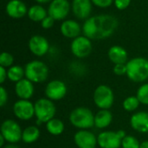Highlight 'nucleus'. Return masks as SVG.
<instances>
[{
    "instance_id": "obj_18",
    "label": "nucleus",
    "mask_w": 148,
    "mask_h": 148,
    "mask_svg": "<svg viewBox=\"0 0 148 148\" xmlns=\"http://www.w3.org/2000/svg\"><path fill=\"white\" fill-rule=\"evenodd\" d=\"M61 34L67 37L75 39L81 36V32L82 31V27H81L80 23L75 20L69 19L62 22L60 27Z\"/></svg>"
},
{
    "instance_id": "obj_35",
    "label": "nucleus",
    "mask_w": 148,
    "mask_h": 148,
    "mask_svg": "<svg viewBox=\"0 0 148 148\" xmlns=\"http://www.w3.org/2000/svg\"><path fill=\"white\" fill-rule=\"evenodd\" d=\"M8 79V76H7V69L0 66V83L3 84L5 80Z\"/></svg>"
},
{
    "instance_id": "obj_7",
    "label": "nucleus",
    "mask_w": 148,
    "mask_h": 148,
    "mask_svg": "<svg viewBox=\"0 0 148 148\" xmlns=\"http://www.w3.org/2000/svg\"><path fill=\"white\" fill-rule=\"evenodd\" d=\"M1 134L9 144H16L22 140L23 130L20 125L11 119H7L1 125Z\"/></svg>"
},
{
    "instance_id": "obj_5",
    "label": "nucleus",
    "mask_w": 148,
    "mask_h": 148,
    "mask_svg": "<svg viewBox=\"0 0 148 148\" xmlns=\"http://www.w3.org/2000/svg\"><path fill=\"white\" fill-rule=\"evenodd\" d=\"M56 108L53 101L48 98H40L35 102V116L36 123H47L55 118Z\"/></svg>"
},
{
    "instance_id": "obj_2",
    "label": "nucleus",
    "mask_w": 148,
    "mask_h": 148,
    "mask_svg": "<svg viewBox=\"0 0 148 148\" xmlns=\"http://www.w3.org/2000/svg\"><path fill=\"white\" fill-rule=\"evenodd\" d=\"M127 76L134 82H144L148 80V60L134 57L127 63Z\"/></svg>"
},
{
    "instance_id": "obj_19",
    "label": "nucleus",
    "mask_w": 148,
    "mask_h": 148,
    "mask_svg": "<svg viewBox=\"0 0 148 148\" xmlns=\"http://www.w3.org/2000/svg\"><path fill=\"white\" fill-rule=\"evenodd\" d=\"M130 125L138 133H148V112L140 111L134 114L130 118Z\"/></svg>"
},
{
    "instance_id": "obj_22",
    "label": "nucleus",
    "mask_w": 148,
    "mask_h": 148,
    "mask_svg": "<svg viewBox=\"0 0 148 148\" xmlns=\"http://www.w3.org/2000/svg\"><path fill=\"white\" fill-rule=\"evenodd\" d=\"M27 15L31 21L41 23L49 14L48 10H46L43 6L41 4H35L29 8Z\"/></svg>"
},
{
    "instance_id": "obj_33",
    "label": "nucleus",
    "mask_w": 148,
    "mask_h": 148,
    "mask_svg": "<svg viewBox=\"0 0 148 148\" xmlns=\"http://www.w3.org/2000/svg\"><path fill=\"white\" fill-rule=\"evenodd\" d=\"M132 0H114V3L116 7V9L120 10H126L127 8H128V6L130 5Z\"/></svg>"
},
{
    "instance_id": "obj_23",
    "label": "nucleus",
    "mask_w": 148,
    "mask_h": 148,
    "mask_svg": "<svg viewBox=\"0 0 148 148\" xmlns=\"http://www.w3.org/2000/svg\"><path fill=\"white\" fill-rule=\"evenodd\" d=\"M40 137V130L36 126H29L23 130L22 141L25 144H32Z\"/></svg>"
},
{
    "instance_id": "obj_20",
    "label": "nucleus",
    "mask_w": 148,
    "mask_h": 148,
    "mask_svg": "<svg viewBox=\"0 0 148 148\" xmlns=\"http://www.w3.org/2000/svg\"><path fill=\"white\" fill-rule=\"evenodd\" d=\"M108 56L109 60L115 65V64H121L127 63L128 55L127 51L121 46L114 45L112 46L108 51Z\"/></svg>"
},
{
    "instance_id": "obj_40",
    "label": "nucleus",
    "mask_w": 148,
    "mask_h": 148,
    "mask_svg": "<svg viewBox=\"0 0 148 148\" xmlns=\"http://www.w3.org/2000/svg\"><path fill=\"white\" fill-rule=\"evenodd\" d=\"M36 2H37L38 3H50L52 0H35Z\"/></svg>"
},
{
    "instance_id": "obj_32",
    "label": "nucleus",
    "mask_w": 148,
    "mask_h": 148,
    "mask_svg": "<svg viewBox=\"0 0 148 148\" xmlns=\"http://www.w3.org/2000/svg\"><path fill=\"white\" fill-rule=\"evenodd\" d=\"M92 3L99 8H108L114 3V0H91Z\"/></svg>"
},
{
    "instance_id": "obj_4",
    "label": "nucleus",
    "mask_w": 148,
    "mask_h": 148,
    "mask_svg": "<svg viewBox=\"0 0 148 148\" xmlns=\"http://www.w3.org/2000/svg\"><path fill=\"white\" fill-rule=\"evenodd\" d=\"M25 78L33 83H41L49 77V67L46 63L39 60H34L28 62L24 67Z\"/></svg>"
},
{
    "instance_id": "obj_28",
    "label": "nucleus",
    "mask_w": 148,
    "mask_h": 148,
    "mask_svg": "<svg viewBox=\"0 0 148 148\" xmlns=\"http://www.w3.org/2000/svg\"><path fill=\"white\" fill-rule=\"evenodd\" d=\"M121 147L122 148H140V142L132 135H127L121 141Z\"/></svg>"
},
{
    "instance_id": "obj_37",
    "label": "nucleus",
    "mask_w": 148,
    "mask_h": 148,
    "mask_svg": "<svg viewBox=\"0 0 148 148\" xmlns=\"http://www.w3.org/2000/svg\"><path fill=\"white\" fill-rule=\"evenodd\" d=\"M6 140H5V139H4V137L0 134V147H4V142H5Z\"/></svg>"
},
{
    "instance_id": "obj_6",
    "label": "nucleus",
    "mask_w": 148,
    "mask_h": 148,
    "mask_svg": "<svg viewBox=\"0 0 148 148\" xmlns=\"http://www.w3.org/2000/svg\"><path fill=\"white\" fill-rule=\"evenodd\" d=\"M93 100L95 106L100 109H110L114 102L113 89L105 84L99 85L94 92Z\"/></svg>"
},
{
    "instance_id": "obj_9",
    "label": "nucleus",
    "mask_w": 148,
    "mask_h": 148,
    "mask_svg": "<svg viewBox=\"0 0 148 148\" xmlns=\"http://www.w3.org/2000/svg\"><path fill=\"white\" fill-rule=\"evenodd\" d=\"M68 92L67 85L64 82L61 80H52L50 81L44 90L46 98L53 101H57L65 97Z\"/></svg>"
},
{
    "instance_id": "obj_27",
    "label": "nucleus",
    "mask_w": 148,
    "mask_h": 148,
    "mask_svg": "<svg viewBox=\"0 0 148 148\" xmlns=\"http://www.w3.org/2000/svg\"><path fill=\"white\" fill-rule=\"evenodd\" d=\"M136 96L139 99L140 104L148 106V82L143 83L139 87L136 92Z\"/></svg>"
},
{
    "instance_id": "obj_11",
    "label": "nucleus",
    "mask_w": 148,
    "mask_h": 148,
    "mask_svg": "<svg viewBox=\"0 0 148 148\" xmlns=\"http://www.w3.org/2000/svg\"><path fill=\"white\" fill-rule=\"evenodd\" d=\"M70 9L69 0H52L48 8V14L56 21H61L67 17Z\"/></svg>"
},
{
    "instance_id": "obj_21",
    "label": "nucleus",
    "mask_w": 148,
    "mask_h": 148,
    "mask_svg": "<svg viewBox=\"0 0 148 148\" xmlns=\"http://www.w3.org/2000/svg\"><path fill=\"white\" fill-rule=\"evenodd\" d=\"M113 121V114L109 109H100L95 114V127L98 129L108 127Z\"/></svg>"
},
{
    "instance_id": "obj_24",
    "label": "nucleus",
    "mask_w": 148,
    "mask_h": 148,
    "mask_svg": "<svg viewBox=\"0 0 148 148\" xmlns=\"http://www.w3.org/2000/svg\"><path fill=\"white\" fill-rule=\"evenodd\" d=\"M65 129V125L60 119L53 118L46 123V130L49 134L54 136H59L62 134Z\"/></svg>"
},
{
    "instance_id": "obj_34",
    "label": "nucleus",
    "mask_w": 148,
    "mask_h": 148,
    "mask_svg": "<svg viewBox=\"0 0 148 148\" xmlns=\"http://www.w3.org/2000/svg\"><path fill=\"white\" fill-rule=\"evenodd\" d=\"M8 101V93L7 90L3 88H0V107L3 108L5 106V104Z\"/></svg>"
},
{
    "instance_id": "obj_14",
    "label": "nucleus",
    "mask_w": 148,
    "mask_h": 148,
    "mask_svg": "<svg viewBox=\"0 0 148 148\" xmlns=\"http://www.w3.org/2000/svg\"><path fill=\"white\" fill-rule=\"evenodd\" d=\"M98 146L101 148H120L122 140L114 131H103L97 136Z\"/></svg>"
},
{
    "instance_id": "obj_26",
    "label": "nucleus",
    "mask_w": 148,
    "mask_h": 148,
    "mask_svg": "<svg viewBox=\"0 0 148 148\" xmlns=\"http://www.w3.org/2000/svg\"><path fill=\"white\" fill-rule=\"evenodd\" d=\"M140 105V102L136 95L135 96H128L122 102L123 108L127 112L135 111L136 109H138Z\"/></svg>"
},
{
    "instance_id": "obj_30",
    "label": "nucleus",
    "mask_w": 148,
    "mask_h": 148,
    "mask_svg": "<svg viewBox=\"0 0 148 148\" xmlns=\"http://www.w3.org/2000/svg\"><path fill=\"white\" fill-rule=\"evenodd\" d=\"M114 73L116 75L122 76L127 75V64L126 63H121V64H115L113 69Z\"/></svg>"
},
{
    "instance_id": "obj_15",
    "label": "nucleus",
    "mask_w": 148,
    "mask_h": 148,
    "mask_svg": "<svg viewBox=\"0 0 148 148\" xmlns=\"http://www.w3.org/2000/svg\"><path fill=\"white\" fill-rule=\"evenodd\" d=\"M91 0H73L71 9L75 16L78 19L86 20L90 17L92 11Z\"/></svg>"
},
{
    "instance_id": "obj_39",
    "label": "nucleus",
    "mask_w": 148,
    "mask_h": 148,
    "mask_svg": "<svg viewBox=\"0 0 148 148\" xmlns=\"http://www.w3.org/2000/svg\"><path fill=\"white\" fill-rule=\"evenodd\" d=\"M2 148H19L16 144H9V145H6L4 146Z\"/></svg>"
},
{
    "instance_id": "obj_25",
    "label": "nucleus",
    "mask_w": 148,
    "mask_h": 148,
    "mask_svg": "<svg viewBox=\"0 0 148 148\" xmlns=\"http://www.w3.org/2000/svg\"><path fill=\"white\" fill-rule=\"evenodd\" d=\"M8 79L12 82H17L25 77L24 69L19 65H13L7 69Z\"/></svg>"
},
{
    "instance_id": "obj_38",
    "label": "nucleus",
    "mask_w": 148,
    "mask_h": 148,
    "mask_svg": "<svg viewBox=\"0 0 148 148\" xmlns=\"http://www.w3.org/2000/svg\"><path fill=\"white\" fill-rule=\"evenodd\" d=\"M140 148H148V140H145V141L141 142Z\"/></svg>"
},
{
    "instance_id": "obj_17",
    "label": "nucleus",
    "mask_w": 148,
    "mask_h": 148,
    "mask_svg": "<svg viewBox=\"0 0 148 148\" xmlns=\"http://www.w3.org/2000/svg\"><path fill=\"white\" fill-rule=\"evenodd\" d=\"M35 92V88L33 82L23 78L17 82L15 85V93L20 100H29Z\"/></svg>"
},
{
    "instance_id": "obj_3",
    "label": "nucleus",
    "mask_w": 148,
    "mask_h": 148,
    "mask_svg": "<svg viewBox=\"0 0 148 148\" xmlns=\"http://www.w3.org/2000/svg\"><path fill=\"white\" fill-rule=\"evenodd\" d=\"M71 125L79 130H88L95 127V114L86 107H78L69 114Z\"/></svg>"
},
{
    "instance_id": "obj_1",
    "label": "nucleus",
    "mask_w": 148,
    "mask_h": 148,
    "mask_svg": "<svg viewBox=\"0 0 148 148\" xmlns=\"http://www.w3.org/2000/svg\"><path fill=\"white\" fill-rule=\"evenodd\" d=\"M118 19L108 14L93 16L85 20L82 26L83 35L90 40H103L110 37L117 29Z\"/></svg>"
},
{
    "instance_id": "obj_8",
    "label": "nucleus",
    "mask_w": 148,
    "mask_h": 148,
    "mask_svg": "<svg viewBox=\"0 0 148 148\" xmlns=\"http://www.w3.org/2000/svg\"><path fill=\"white\" fill-rule=\"evenodd\" d=\"M70 49L75 57L80 59L86 58L92 52V42L84 35L80 36L73 39L70 45Z\"/></svg>"
},
{
    "instance_id": "obj_16",
    "label": "nucleus",
    "mask_w": 148,
    "mask_h": 148,
    "mask_svg": "<svg viewBox=\"0 0 148 148\" xmlns=\"http://www.w3.org/2000/svg\"><path fill=\"white\" fill-rule=\"evenodd\" d=\"M28 10L26 4L21 0H10L5 7L6 14L14 19L23 17L28 13Z\"/></svg>"
},
{
    "instance_id": "obj_29",
    "label": "nucleus",
    "mask_w": 148,
    "mask_h": 148,
    "mask_svg": "<svg viewBox=\"0 0 148 148\" xmlns=\"http://www.w3.org/2000/svg\"><path fill=\"white\" fill-rule=\"evenodd\" d=\"M14 63V56L9 52H2L0 55V66L9 69L13 66Z\"/></svg>"
},
{
    "instance_id": "obj_36",
    "label": "nucleus",
    "mask_w": 148,
    "mask_h": 148,
    "mask_svg": "<svg viewBox=\"0 0 148 148\" xmlns=\"http://www.w3.org/2000/svg\"><path fill=\"white\" fill-rule=\"evenodd\" d=\"M116 132H117L118 135L120 136V138H121V140H123V139L127 136V134H126V132H125L124 130H118V131H116Z\"/></svg>"
},
{
    "instance_id": "obj_31",
    "label": "nucleus",
    "mask_w": 148,
    "mask_h": 148,
    "mask_svg": "<svg viewBox=\"0 0 148 148\" xmlns=\"http://www.w3.org/2000/svg\"><path fill=\"white\" fill-rule=\"evenodd\" d=\"M55 22H56V20H55L52 16H50L49 15H48V16L41 22V25H42V27L43 29H51V28L54 26Z\"/></svg>"
},
{
    "instance_id": "obj_12",
    "label": "nucleus",
    "mask_w": 148,
    "mask_h": 148,
    "mask_svg": "<svg viewBox=\"0 0 148 148\" xmlns=\"http://www.w3.org/2000/svg\"><path fill=\"white\" fill-rule=\"evenodd\" d=\"M28 46L29 51L38 57L45 56L49 50V43L48 40L40 35H35L31 36L29 40Z\"/></svg>"
},
{
    "instance_id": "obj_13",
    "label": "nucleus",
    "mask_w": 148,
    "mask_h": 148,
    "mask_svg": "<svg viewBox=\"0 0 148 148\" xmlns=\"http://www.w3.org/2000/svg\"><path fill=\"white\" fill-rule=\"evenodd\" d=\"M74 142L78 148H96L97 137L89 130H79L74 135Z\"/></svg>"
},
{
    "instance_id": "obj_10",
    "label": "nucleus",
    "mask_w": 148,
    "mask_h": 148,
    "mask_svg": "<svg viewBox=\"0 0 148 148\" xmlns=\"http://www.w3.org/2000/svg\"><path fill=\"white\" fill-rule=\"evenodd\" d=\"M13 113L20 121H29L35 116V104L29 100H18L13 105Z\"/></svg>"
}]
</instances>
